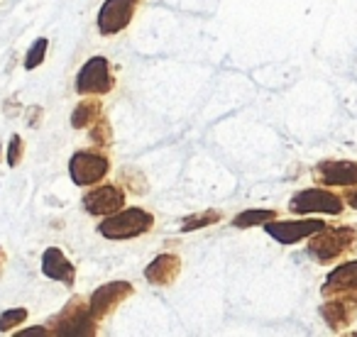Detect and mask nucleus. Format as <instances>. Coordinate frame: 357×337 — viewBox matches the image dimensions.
Segmentation results:
<instances>
[{
	"label": "nucleus",
	"mask_w": 357,
	"mask_h": 337,
	"mask_svg": "<svg viewBox=\"0 0 357 337\" xmlns=\"http://www.w3.org/2000/svg\"><path fill=\"white\" fill-rule=\"evenodd\" d=\"M342 201H345L350 208L357 210V186H350V191H345V198H342Z\"/></svg>",
	"instance_id": "24"
},
{
	"label": "nucleus",
	"mask_w": 357,
	"mask_h": 337,
	"mask_svg": "<svg viewBox=\"0 0 357 337\" xmlns=\"http://www.w3.org/2000/svg\"><path fill=\"white\" fill-rule=\"evenodd\" d=\"M103 115V105L98 98H84L71 113V127L74 130H86Z\"/></svg>",
	"instance_id": "16"
},
{
	"label": "nucleus",
	"mask_w": 357,
	"mask_h": 337,
	"mask_svg": "<svg viewBox=\"0 0 357 337\" xmlns=\"http://www.w3.org/2000/svg\"><path fill=\"white\" fill-rule=\"evenodd\" d=\"M0 157H3V147H0Z\"/></svg>",
	"instance_id": "26"
},
{
	"label": "nucleus",
	"mask_w": 357,
	"mask_h": 337,
	"mask_svg": "<svg viewBox=\"0 0 357 337\" xmlns=\"http://www.w3.org/2000/svg\"><path fill=\"white\" fill-rule=\"evenodd\" d=\"M313 179L323 186H333V189H350V186H357V162L326 159V162L316 164Z\"/></svg>",
	"instance_id": "10"
},
{
	"label": "nucleus",
	"mask_w": 357,
	"mask_h": 337,
	"mask_svg": "<svg viewBox=\"0 0 357 337\" xmlns=\"http://www.w3.org/2000/svg\"><path fill=\"white\" fill-rule=\"evenodd\" d=\"M115 86L110 61L105 56H91L76 74V93L79 95H105Z\"/></svg>",
	"instance_id": "5"
},
{
	"label": "nucleus",
	"mask_w": 357,
	"mask_h": 337,
	"mask_svg": "<svg viewBox=\"0 0 357 337\" xmlns=\"http://www.w3.org/2000/svg\"><path fill=\"white\" fill-rule=\"evenodd\" d=\"M42 337V335H52V332H50V327H30V330H20V332H17V337Z\"/></svg>",
	"instance_id": "23"
},
{
	"label": "nucleus",
	"mask_w": 357,
	"mask_h": 337,
	"mask_svg": "<svg viewBox=\"0 0 357 337\" xmlns=\"http://www.w3.org/2000/svg\"><path fill=\"white\" fill-rule=\"evenodd\" d=\"M137 0H105L98 10V32L103 37H113L123 32L132 22Z\"/></svg>",
	"instance_id": "9"
},
{
	"label": "nucleus",
	"mask_w": 357,
	"mask_h": 337,
	"mask_svg": "<svg viewBox=\"0 0 357 337\" xmlns=\"http://www.w3.org/2000/svg\"><path fill=\"white\" fill-rule=\"evenodd\" d=\"M132 293H135V288H132V283H130V281L103 283V286H98L93 293H91L89 308H91V313H93L96 320H103V318H108L110 313L120 306V303L128 301Z\"/></svg>",
	"instance_id": "8"
},
{
	"label": "nucleus",
	"mask_w": 357,
	"mask_h": 337,
	"mask_svg": "<svg viewBox=\"0 0 357 337\" xmlns=\"http://www.w3.org/2000/svg\"><path fill=\"white\" fill-rule=\"evenodd\" d=\"M42 274L47 279H54V281H61L66 286H74L76 281V267L66 259V254L61 252L59 247H47L45 254H42Z\"/></svg>",
	"instance_id": "14"
},
{
	"label": "nucleus",
	"mask_w": 357,
	"mask_h": 337,
	"mask_svg": "<svg viewBox=\"0 0 357 337\" xmlns=\"http://www.w3.org/2000/svg\"><path fill=\"white\" fill-rule=\"evenodd\" d=\"M308 242V254L316 262L331 264L335 262L340 254L352 252V247L357 244V230L350 225H340V228H323L316 235H311Z\"/></svg>",
	"instance_id": "2"
},
{
	"label": "nucleus",
	"mask_w": 357,
	"mask_h": 337,
	"mask_svg": "<svg viewBox=\"0 0 357 337\" xmlns=\"http://www.w3.org/2000/svg\"><path fill=\"white\" fill-rule=\"evenodd\" d=\"M110 171V159L103 152H91V149H81L69 159V176L76 186H96L108 176Z\"/></svg>",
	"instance_id": "6"
},
{
	"label": "nucleus",
	"mask_w": 357,
	"mask_h": 337,
	"mask_svg": "<svg viewBox=\"0 0 357 337\" xmlns=\"http://www.w3.org/2000/svg\"><path fill=\"white\" fill-rule=\"evenodd\" d=\"M323 298L331 296H357V262H345L333 269L321 286Z\"/></svg>",
	"instance_id": "13"
},
{
	"label": "nucleus",
	"mask_w": 357,
	"mask_h": 337,
	"mask_svg": "<svg viewBox=\"0 0 357 337\" xmlns=\"http://www.w3.org/2000/svg\"><path fill=\"white\" fill-rule=\"evenodd\" d=\"M47 47H50V42H47L45 37H40V40L30 47V52H27V56H25V69L27 71L42 66V61H45V56H47Z\"/></svg>",
	"instance_id": "21"
},
{
	"label": "nucleus",
	"mask_w": 357,
	"mask_h": 337,
	"mask_svg": "<svg viewBox=\"0 0 357 337\" xmlns=\"http://www.w3.org/2000/svg\"><path fill=\"white\" fill-rule=\"evenodd\" d=\"M154 225V215L144 208H120L118 213L105 215L98 225V233L108 240H132L149 233Z\"/></svg>",
	"instance_id": "3"
},
{
	"label": "nucleus",
	"mask_w": 357,
	"mask_h": 337,
	"mask_svg": "<svg viewBox=\"0 0 357 337\" xmlns=\"http://www.w3.org/2000/svg\"><path fill=\"white\" fill-rule=\"evenodd\" d=\"M27 320V308H8L0 313V332H10L13 327H20Z\"/></svg>",
	"instance_id": "20"
},
{
	"label": "nucleus",
	"mask_w": 357,
	"mask_h": 337,
	"mask_svg": "<svg viewBox=\"0 0 357 337\" xmlns=\"http://www.w3.org/2000/svg\"><path fill=\"white\" fill-rule=\"evenodd\" d=\"M52 335H79V337H93L98 332V320L91 313L86 298L76 296L56 313L50 320Z\"/></svg>",
	"instance_id": "1"
},
{
	"label": "nucleus",
	"mask_w": 357,
	"mask_h": 337,
	"mask_svg": "<svg viewBox=\"0 0 357 337\" xmlns=\"http://www.w3.org/2000/svg\"><path fill=\"white\" fill-rule=\"evenodd\" d=\"M91 142H93L96 147H100V149H105V147H110V144H113V132H110L108 118H103V115H100V118L91 125Z\"/></svg>",
	"instance_id": "19"
},
{
	"label": "nucleus",
	"mask_w": 357,
	"mask_h": 337,
	"mask_svg": "<svg viewBox=\"0 0 357 337\" xmlns=\"http://www.w3.org/2000/svg\"><path fill=\"white\" fill-rule=\"evenodd\" d=\"M3 267H6V252L0 247V274H3Z\"/></svg>",
	"instance_id": "25"
},
{
	"label": "nucleus",
	"mask_w": 357,
	"mask_h": 337,
	"mask_svg": "<svg viewBox=\"0 0 357 337\" xmlns=\"http://www.w3.org/2000/svg\"><path fill=\"white\" fill-rule=\"evenodd\" d=\"M277 218H279V213L272 208H264V210L252 208V210H243L240 215H235L233 225L245 230V228H255V225H264V223H269V220H277Z\"/></svg>",
	"instance_id": "17"
},
{
	"label": "nucleus",
	"mask_w": 357,
	"mask_h": 337,
	"mask_svg": "<svg viewBox=\"0 0 357 337\" xmlns=\"http://www.w3.org/2000/svg\"><path fill=\"white\" fill-rule=\"evenodd\" d=\"M321 318L333 332L345 330L357 318V296H331L321 306Z\"/></svg>",
	"instance_id": "12"
},
{
	"label": "nucleus",
	"mask_w": 357,
	"mask_h": 337,
	"mask_svg": "<svg viewBox=\"0 0 357 337\" xmlns=\"http://www.w3.org/2000/svg\"><path fill=\"white\" fill-rule=\"evenodd\" d=\"M289 210L294 215H340L345 201L326 189H303L289 201Z\"/></svg>",
	"instance_id": "4"
},
{
	"label": "nucleus",
	"mask_w": 357,
	"mask_h": 337,
	"mask_svg": "<svg viewBox=\"0 0 357 337\" xmlns=\"http://www.w3.org/2000/svg\"><path fill=\"white\" fill-rule=\"evenodd\" d=\"M181 272V259L176 254H159L144 269V279L152 286H172Z\"/></svg>",
	"instance_id": "15"
},
{
	"label": "nucleus",
	"mask_w": 357,
	"mask_h": 337,
	"mask_svg": "<svg viewBox=\"0 0 357 337\" xmlns=\"http://www.w3.org/2000/svg\"><path fill=\"white\" fill-rule=\"evenodd\" d=\"M220 218H223V215H220L218 210H204V213H196V215H191V218H186L184 223H181V233L204 230V228H208V225L220 223Z\"/></svg>",
	"instance_id": "18"
},
{
	"label": "nucleus",
	"mask_w": 357,
	"mask_h": 337,
	"mask_svg": "<svg viewBox=\"0 0 357 337\" xmlns=\"http://www.w3.org/2000/svg\"><path fill=\"white\" fill-rule=\"evenodd\" d=\"M264 233L269 237H274L282 244H296L301 240H308L311 235H316L318 230L326 228L321 218H301V220H269L262 225Z\"/></svg>",
	"instance_id": "7"
},
{
	"label": "nucleus",
	"mask_w": 357,
	"mask_h": 337,
	"mask_svg": "<svg viewBox=\"0 0 357 337\" xmlns=\"http://www.w3.org/2000/svg\"><path fill=\"white\" fill-rule=\"evenodd\" d=\"M84 210L89 215H113L120 208H125V191L118 189L115 184L96 186V189L84 194Z\"/></svg>",
	"instance_id": "11"
},
{
	"label": "nucleus",
	"mask_w": 357,
	"mask_h": 337,
	"mask_svg": "<svg viewBox=\"0 0 357 337\" xmlns=\"http://www.w3.org/2000/svg\"><path fill=\"white\" fill-rule=\"evenodd\" d=\"M22 157H25V139H22L20 134H13L10 149H8V166L15 168L17 164L22 162Z\"/></svg>",
	"instance_id": "22"
}]
</instances>
